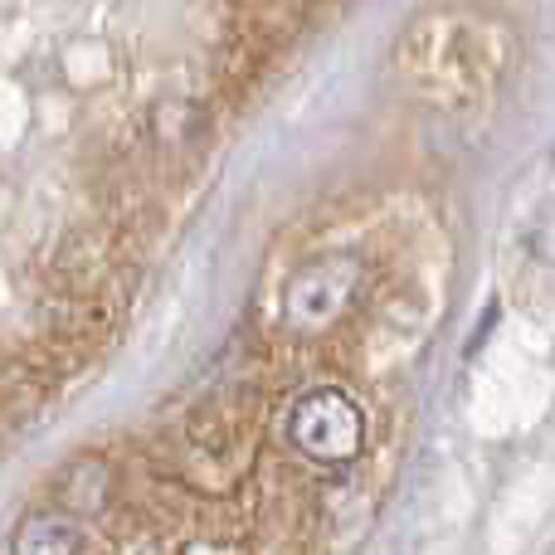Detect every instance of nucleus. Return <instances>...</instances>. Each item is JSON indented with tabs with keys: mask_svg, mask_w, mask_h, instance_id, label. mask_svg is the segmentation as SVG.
Wrapping results in <instances>:
<instances>
[{
	"mask_svg": "<svg viewBox=\"0 0 555 555\" xmlns=\"http://www.w3.org/2000/svg\"><path fill=\"white\" fill-rule=\"evenodd\" d=\"M287 434H293L297 453H307L312 463L341 468V463L361 459V449H365V414L346 390L326 385V390H307L293 404Z\"/></svg>",
	"mask_w": 555,
	"mask_h": 555,
	"instance_id": "f03ea898",
	"label": "nucleus"
},
{
	"mask_svg": "<svg viewBox=\"0 0 555 555\" xmlns=\"http://www.w3.org/2000/svg\"><path fill=\"white\" fill-rule=\"evenodd\" d=\"M83 537H78V521L64 512H35L15 527L10 555H78Z\"/></svg>",
	"mask_w": 555,
	"mask_h": 555,
	"instance_id": "7ed1b4c3",
	"label": "nucleus"
},
{
	"mask_svg": "<svg viewBox=\"0 0 555 555\" xmlns=\"http://www.w3.org/2000/svg\"><path fill=\"white\" fill-rule=\"evenodd\" d=\"M361 283H365V269L356 254L307 259L283 287V322L293 326L297 336L326 332V326H336L351 312V302L361 297Z\"/></svg>",
	"mask_w": 555,
	"mask_h": 555,
	"instance_id": "f257e3e1",
	"label": "nucleus"
}]
</instances>
